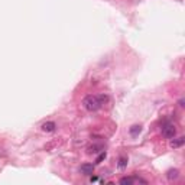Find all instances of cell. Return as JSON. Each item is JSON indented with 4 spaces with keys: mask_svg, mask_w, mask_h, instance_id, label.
Here are the masks:
<instances>
[{
    "mask_svg": "<svg viewBox=\"0 0 185 185\" xmlns=\"http://www.w3.org/2000/svg\"><path fill=\"white\" fill-rule=\"evenodd\" d=\"M107 100H109V97L104 94H100V95H85L83 100V106L85 110H88V111H95V110H98L100 107L104 104V103H107Z\"/></svg>",
    "mask_w": 185,
    "mask_h": 185,
    "instance_id": "obj_1",
    "label": "cell"
},
{
    "mask_svg": "<svg viewBox=\"0 0 185 185\" xmlns=\"http://www.w3.org/2000/svg\"><path fill=\"white\" fill-rule=\"evenodd\" d=\"M162 135L166 139H172V137H175V135H177V129H175L174 125H165L162 127Z\"/></svg>",
    "mask_w": 185,
    "mask_h": 185,
    "instance_id": "obj_2",
    "label": "cell"
},
{
    "mask_svg": "<svg viewBox=\"0 0 185 185\" xmlns=\"http://www.w3.org/2000/svg\"><path fill=\"white\" fill-rule=\"evenodd\" d=\"M80 172L83 175L90 177V175H93V172H94V165H93V163H83L81 168H80Z\"/></svg>",
    "mask_w": 185,
    "mask_h": 185,
    "instance_id": "obj_3",
    "label": "cell"
},
{
    "mask_svg": "<svg viewBox=\"0 0 185 185\" xmlns=\"http://www.w3.org/2000/svg\"><path fill=\"white\" fill-rule=\"evenodd\" d=\"M174 139V137H172ZM185 143V137H177V139L171 140V147H174V149H177V147H181L182 145Z\"/></svg>",
    "mask_w": 185,
    "mask_h": 185,
    "instance_id": "obj_4",
    "label": "cell"
},
{
    "mask_svg": "<svg viewBox=\"0 0 185 185\" xmlns=\"http://www.w3.org/2000/svg\"><path fill=\"white\" fill-rule=\"evenodd\" d=\"M55 127H57V125H55L54 121H46V123L42 125V130H44V132H54Z\"/></svg>",
    "mask_w": 185,
    "mask_h": 185,
    "instance_id": "obj_5",
    "label": "cell"
},
{
    "mask_svg": "<svg viewBox=\"0 0 185 185\" xmlns=\"http://www.w3.org/2000/svg\"><path fill=\"white\" fill-rule=\"evenodd\" d=\"M178 177H179V171L178 169H169L168 172H166V178H168L169 181H174V179H177Z\"/></svg>",
    "mask_w": 185,
    "mask_h": 185,
    "instance_id": "obj_6",
    "label": "cell"
},
{
    "mask_svg": "<svg viewBox=\"0 0 185 185\" xmlns=\"http://www.w3.org/2000/svg\"><path fill=\"white\" fill-rule=\"evenodd\" d=\"M140 130H142V127H140V126H132V127H130V135H132V136H136V135H139L140 133Z\"/></svg>",
    "mask_w": 185,
    "mask_h": 185,
    "instance_id": "obj_7",
    "label": "cell"
},
{
    "mask_svg": "<svg viewBox=\"0 0 185 185\" xmlns=\"http://www.w3.org/2000/svg\"><path fill=\"white\" fill-rule=\"evenodd\" d=\"M126 165H127V158L121 156V158L119 159V168H120V169H123V168H125Z\"/></svg>",
    "mask_w": 185,
    "mask_h": 185,
    "instance_id": "obj_8",
    "label": "cell"
},
{
    "mask_svg": "<svg viewBox=\"0 0 185 185\" xmlns=\"http://www.w3.org/2000/svg\"><path fill=\"white\" fill-rule=\"evenodd\" d=\"M106 152H101V153H100V155L97 156V159H95V163H101L103 161H104V159H106Z\"/></svg>",
    "mask_w": 185,
    "mask_h": 185,
    "instance_id": "obj_9",
    "label": "cell"
},
{
    "mask_svg": "<svg viewBox=\"0 0 185 185\" xmlns=\"http://www.w3.org/2000/svg\"><path fill=\"white\" fill-rule=\"evenodd\" d=\"M97 181V177H91V182H95Z\"/></svg>",
    "mask_w": 185,
    "mask_h": 185,
    "instance_id": "obj_10",
    "label": "cell"
}]
</instances>
